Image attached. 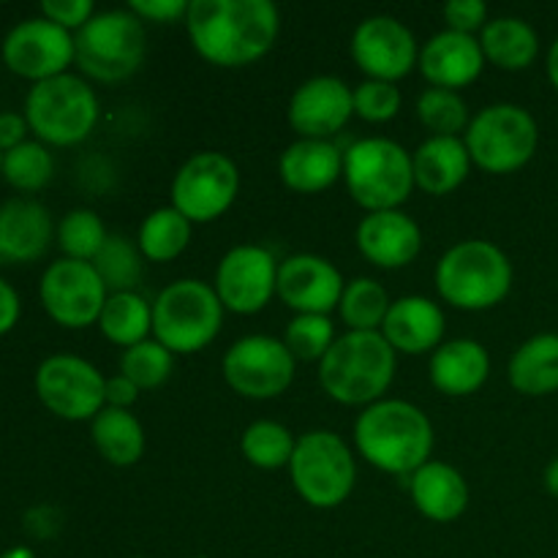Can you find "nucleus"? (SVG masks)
I'll list each match as a JSON object with an SVG mask.
<instances>
[{
  "instance_id": "79ce46f5",
  "label": "nucleus",
  "mask_w": 558,
  "mask_h": 558,
  "mask_svg": "<svg viewBox=\"0 0 558 558\" xmlns=\"http://www.w3.org/2000/svg\"><path fill=\"white\" fill-rule=\"evenodd\" d=\"M488 20V5L483 0H450L445 5L447 31L463 33V36H480Z\"/></svg>"
},
{
  "instance_id": "c756f323",
  "label": "nucleus",
  "mask_w": 558,
  "mask_h": 558,
  "mask_svg": "<svg viewBox=\"0 0 558 558\" xmlns=\"http://www.w3.org/2000/svg\"><path fill=\"white\" fill-rule=\"evenodd\" d=\"M90 436L98 456H101L109 466L129 469L134 466V463H140L142 456H145V428H142L140 417H136L131 409L104 407L101 412L90 420Z\"/></svg>"
},
{
  "instance_id": "9b49d317",
  "label": "nucleus",
  "mask_w": 558,
  "mask_h": 558,
  "mask_svg": "<svg viewBox=\"0 0 558 558\" xmlns=\"http://www.w3.org/2000/svg\"><path fill=\"white\" fill-rule=\"evenodd\" d=\"M38 401L65 423H85L107 407V376L80 354H49L33 376Z\"/></svg>"
},
{
  "instance_id": "4468645a",
  "label": "nucleus",
  "mask_w": 558,
  "mask_h": 558,
  "mask_svg": "<svg viewBox=\"0 0 558 558\" xmlns=\"http://www.w3.org/2000/svg\"><path fill=\"white\" fill-rule=\"evenodd\" d=\"M38 298L54 325L65 327V330H82V327L98 325L109 292L98 278L93 262L60 256L44 270Z\"/></svg>"
},
{
  "instance_id": "5fc2aeb1",
  "label": "nucleus",
  "mask_w": 558,
  "mask_h": 558,
  "mask_svg": "<svg viewBox=\"0 0 558 558\" xmlns=\"http://www.w3.org/2000/svg\"><path fill=\"white\" fill-rule=\"evenodd\" d=\"M191 558H207V556H191Z\"/></svg>"
},
{
  "instance_id": "ddd939ff",
  "label": "nucleus",
  "mask_w": 558,
  "mask_h": 558,
  "mask_svg": "<svg viewBox=\"0 0 558 558\" xmlns=\"http://www.w3.org/2000/svg\"><path fill=\"white\" fill-rule=\"evenodd\" d=\"M240 194V169L227 153H194L172 180V207L191 223H213L232 210Z\"/></svg>"
},
{
  "instance_id": "58836bf2",
  "label": "nucleus",
  "mask_w": 558,
  "mask_h": 558,
  "mask_svg": "<svg viewBox=\"0 0 558 558\" xmlns=\"http://www.w3.org/2000/svg\"><path fill=\"white\" fill-rule=\"evenodd\" d=\"M174 371V354L156 338L136 343L120 354V374L134 381L142 392L158 390L167 385Z\"/></svg>"
},
{
  "instance_id": "5701e85b",
  "label": "nucleus",
  "mask_w": 558,
  "mask_h": 558,
  "mask_svg": "<svg viewBox=\"0 0 558 558\" xmlns=\"http://www.w3.org/2000/svg\"><path fill=\"white\" fill-rule=\"evenodd\" d=\"M447 316L436 300L425 294H407L392 300L381 336L396 354H434L445 343Z\"/></svg>"
},
{
  "instance_id": "ea45409f",
  "label": "nucleus",
  "mask_w": 558,
  "mask_h": 558,
  "mask_svg": "<svg viewBox=\"0 0 558 558\" xmlns=\"http://www.w3.org/2000/svg\"><path fill=\"white\" fill-rule=\"evenodd\" d=\"M336 341V322L325 314H294L283 332V343L298 363H322Z\"/></svg>"
},
{
  "instance_id": "7ed1b4c3",
  "label": "nucleus",
  "mask_w": 558,
  "mask_h": 558,
  "mask_svg": "<svg viewBox=\"0 0 558 558\" xmlns=\"http://www.w3.org/2000/svg\"><path fill=\"white\" fill-rule=\"evenodd\" d=\"M398 354L381 332L347 330L319 363V385L343 407H371L381 401L396 379Z\"/></svg>"
},
{
  "instance_id": "4c0bfd02",
  "label": "nucleus",
  "mask_w": 558,
  "mask_h": 558,
  "mask_svg": "<svg viewBox=\"0 0 558 558\" xmlns=\"http://www.w3.org/2000/svg\"><path fill=\"white\" fill-rule=\"evenodd\" d=\"M417 118L430 136H461L466 134L472 114L461 93L428 87L417 98Z\"/></svg>"
},
{
  "instance_id": "39448f33",
  "label": "nucleus",
  "mask_w": 558,
  "mask_h": 558,
  "mask_svg": "<svg viewBox=\"0 0 558 558\" xmlns=\"http://www.w3.org/2000/svg\"><path fill=\"white\" fill-rule=\"evenodd\" d=\"M343 183L365 213L401 210L417 189L412 153L387 136L357 140L343 150Z\"/></svg>"
},
{
  "instance_id": "dca6fc26",
  "label": "nucleus",
  "mask_w": 558,
  "mask_h": 558,
  "mask_svg": "<svg viewBox=\"0 0 558 558\" xmlns=\"http://www.w3.org/2000/svg\"><path fill=\"white\" fill-rule=\"evenodd\" d=\"M281 262L265 245H234L221 256L216 267V289L223 311L238 316H254L270 305L278 289Z\"/></svg>"
},
{
  "instance_id": "3c124183",
  "label": "nucleus",
  "mask_w": 558,
  "mask_h": 558,
  "mask_svg": "<svg viewBox=\"0 0 558 558\" xmlns=\"http://www.w3.org/2000/svg\"><path fill=\"white\" fill-rule=\"evenodd\" d=\"M545 69H548V80H550V85H554L556 90H558V38H556L554 44H550L548 58H545Z\"/></svg>"
},
{
  "instance_id": "a18cd8bd",
  "label": "nucleus",
  "mask_w": 558,
  "mask_h": 558,
  "mask_svg": "<svg viewBox=\"0 0 558 558\" xmlns=\"http://www.w3.org/2000/svg\"><path fill=\"white\" fill-rule=\"evenodd\" d=\"M58 529H60L58 510H52V507H33V510H27L25 532L31 534V537L49 539L58 534Z\"/></svg>"
},
{
  "instance_id": "864d4df0",
  "label": "nucleus",
  "mask_w": 558,
  "mask_h": 558,
  "mask_svg": "<svg viewBox=\"0 0 558 558\" xmlns=\"http://www.w3.org/2000/svg\"><path fill=\"white\" fill-rule=\"evenodd\" d=\"M0 172H3V150H0Z\"/></svg>"
},
{
  "instance_id": "1a4fd4ad",
  "label": "nucleus",
  "mask_w": 558,
  "mask_h": 558,
  "mask_svg": "<svg viewBox=\"0 0 558 558\" xmlns=\"http://www.w3.org/2000/svg\"><path fill=\"white\" fill-rule=\"evenodd\" d=\"M289 480L300 499L314 510H336L347 505L357 485L352 447L336 430H308L294 445Z\"/></svg>"
},
{
  "instance_id": "cd10ccee",
  "label": "nucleus",
  "mask_w": 558,
  "mask_h": 558,
  "mask_svg": "<svg viewBox=\"0 0 558 558\" xmlns=\"http://www.w3.org/2000/svg\"><path fill=\"white\" fill-rule=\"evenodd\" d=\"M507 379L526 398H545L558 392V332H537L512 352Z\"/></svg>"
},
{
  "instance_id": "37998d69",
  "label": "nucleus",
  "mask_w": 558,
  "mask_h": 558,
  "mask_svg": "<svg viewBox=\"0 0 558 558\" xmlns=\"http://www.w3.org/2000/svg\"><path fill=\"white\" fill-rule=\"evenodd\" d=\"M41 16L65 27L69 33H76L96 16V5L93 0H44Z\"/></svg>"
},
{
  "instance_id": "8fccbe9b",
  "label": "nucleus",
  "mask_w": 558,
  "mask_h": 558,
  "mask_svg": "<svg viewBox=\"0 0 558 558\" xmlns=\"http://www.w3.org/2000/svg\"><path fill=\"white\" fill-rule=\"evenodd\" d=\"M543 483H545V490H548L554 499H558V458L545 466V474H543Z\"/></svg>"
},
{
  "instance_id": "6e6552de",
  "label": "nucleus",
  "mask_w": 558,
  "mask_h": 558,
  "mask_svg": "<svg viewBox=\"0 0 558 558\" xmlns=\"http://www.w3.org/2000/svg\"><path fill=\"white\" fill-rule=\"evenodd\" d=\"M22 114L38 142L47 147H74L93 134L101 107L90 82L69 71L31 85Z\"/></svg>"
},
{
  "instance_id": "a19ab883",
  "label": "nucleus",
  "mask_w": 558,
  "mask_h": 558,
  "mask_svg": "<svg viewBox=\"0 0 558 558\" xmlns=\"http://www.w3.org/2000/svg\"><path fill=\"white\" fill-rule=\"evenodd\" d=\"M403 107L398 85L379 80H363L354 87V114L365 123H390Z\"/></svg>"
},
{
  "instance_id": "7c9ffc66",
  "label": "nucleus",
  "mask_w": 558,
  "mask_h": 558,
  "mask_svg": "<svg viewBox=\"0 0 558 558\" xmlns=\"http://www.w3.org/2000/svg\"><path fill=\"white\" fill-rule=\"evenodd\" d=\"M98 330L109 343L125 352L150 338L153 303H147L140 292L109 294L101 316H98Z\"/></svg>"
},
{
  "instance_id": "4be33fe9",
  "label": "nucleus",
  "mask_w": 558,
  "mask_h": 558,
  "mask_svg": "<svg viewBox=\"0 0 558 558\" xmlns=\"http://www.w3.org/2000/svg\"><path fill=\"white\" fill-rule=\"evenodd\" d=\"M58 227L36 199L16 196L0 205V265H31L52 245Z\"/></svg>"
},
{
  "instance_id": "2eb2a0df",
  "label": "nucleus",
  "mask_w": 558,
  "mask_h": 558,
  "mask_svg": "<svg viewBox=\"0 0 558 558\" xmlns=\"http://www.w3.org/2000/svg\"><path fill=\"white\" fill-rule=\"evenodd\" d=\"M0 58L11 74L31 80L33 85L69 74L76 60L74 33L54 25L41 14L27 16L5 33L0 44Z\"/></svg>"
},
{
  "instance_id": "f3484780",
  "label": "nucleus",
  "mask_w": 558,
  "mask_h": 558,
  "mask_svg": "<svg viewBox=\"0 0 558 558\" xmlns=\"http://www.w3.org/2000/svg\"><path fill=\"white\" fill-rule=\"evenodd\" d=\"M354 65L365 74V80L392 82L412 74L420 60V44L412 27L390 14L365 16L352 33L349 44Z\"/></svg>"
},
{
  "instance_id": "6ab92c4d",
  "label": "nucleus",
  "mask_w": 558,
  "mask_h": 558,
  "mask_svg": "<svg viewBox=\"0 0 558 558\" xmlns=\"http://www.w3.org/2000/svg\"><path fill=\"white\" fill-rule=\"evenodd\" d=\"M347 289L341 270L319 254H292L278 265L276 294L294 314H325L338 311Z\"/></svg>"
},
{
  "instance_id": "e433bc0d",
  "label": "nucleus",
  "mask_w": 558,
  "mask_h": 558,
  "mask_svg": "<svg viewBox=\"0 0 558 558\" xmlns=\"http://www.w3.org/2000/svg\"><path fill=\"white\" fill-rule=\"evenodd\" d=\"M109 232L104 227L101 216L96 210H87V207H76L69 210L58 223V248L63 251L65 259L76 262H93L98 256V251L107 243Z\"/></svg>"
},
{
  "instance_id": "412c9836",
  "label": "nucleus",
  "mask_w": 558,
  "mask_h": 558,
  "mask_svg": "<svg viewBox=\"0 0 558 558\" xmlns=\"http://www.w3.org/2000/svg\"><path fill=\"white\" fill-rule=\"evenodd\" d=\"M485 54L477 36H463L456 31H441L420 47L417 69L430 87L461 90L480 80L485 71Z\"/></svg>"
},
{
  "instance_id": "473e14b6",
  "label": "nucleus",
  "mask_w": 558,
  "mask_h": 558,
  "mask_svg": "<svg viewBox=\"0 0 558 558\" xmlns=\"http://www.w3.org/2000/svg\"><path fill=\"white\" fill-rule=\"evenodd\" d=\"M392 300L376 278H352L338 303V316L352 332H379Z\"/></svg>"
},
{
  "instance_id": "423d86ee",
  "label": "nucleus",
  "mask_w": 558,
  "mask_h": 558,
  "mask_svg": "<svg viewBox=\"0 0 558 558\" xmlns=\"http://www.w3.org/2000/svg\"><path fill=\"white\" fill-rule=\"evenodd\" d=\"M76 69L93 82L118 85L134 76L147 58L145 22L129 9L96 11L82 31L74 33Z\"/></svg>"
},
{
  "instance_id": "6e6d98bb",
  "label": "nucleus",
  "mask_w": 558,
  "mask_h": 558,
  "mask_svg": "<svg viewBox=\"0 0 558 558\" xmlns=\"http://www.w3.org/2000/svg\"><path fill=\"white\" fill-rule=\"evenodd\" d=\"M131 558H145V556H131Z\"/></svg>"
},
{
  "instance_id": "f03ea898",
  "label": "nucleus",
  "mask_w": 558,
  "mask_h": 558,
  "mask_svg": "<svg viewBox=\"0 0 558 558\" xmlns=\"http://www.w3.org/2000/svg\"><path fill=\"white\" fill-rule=\"evenodd\" d=\"M434 423L414 403L381 398L354 420V447L374 469L412 477L434 456Z\"/></svg>"
},
{
  "instance_id": "bb28decb",
  "label": "nucleus",
  "mask_w": 558,
  "mask_h": 558,
  "mask_svg": "<svg viewBox=\"0 0 558 558\" xmlns=\"http://www.w3.org/2000/svg\"><path fill=\"white\" fill-rule=\"evenodd\" d=\"M414 183L430 196H447L466 183L472 172V156L461 136H428L412 153Z\"/></svg>"
},
{
  "instance_id": "20e7f679",
  "label": "nucleus",
  "mask_w": 558,
  "mask_h": 558,
  "mask_svg": "<svg viewBox=\"0 0 558 558\" xmlns=\"http://www.w3.org/2000/svg\"><path fill=\"white\" fill-rule=\"evenodd\" d=\"M512 262L490 240H461L436 262L434 283L439 298L458 311H490L512 289Z\"/></svg>"
},
{
  "instance_id": "a878e982",
  "label": "nucleus",
  "mask_w": 558,
  "mask_h": 558,
  "mask_svg": "<svg viewBox=\"0 0 558 558\" xmlns=\"http://www.w3.org/2000/svg\"><path fill=\"white\" fill-rule=\"evenodd\" d=\"M409 494L414 510L430 523L458 521L466 512L472 496L466 477L456 466L434 458L409 477Z\"/></svg>"
},
{
  "instance_id": "72a5a7b5",
  "label": "nucleus",
  "mask_w": 558,
  "mask_h": 558,
  "mask_svg": "<svg viewBox=\"0 0 558 558\" xmlns=\"http://www.w3.org/2000/svg\"><path fill=\"white\" fill-rule=\"evenodd\" d=\"M294 439L292 430L287 425L276 423V420H256L240 436V452L245 461L262 472H278V469H289V461L294 456Z\"/></svg>"
},
{
  "instance_id": "de8ad7c7",
  "label": "nucleus",
  "mask_w": 558,
  "mask_h": 558,
  "mask_svg": "<svg viewBox=\"0 0 558 558\" xmlns=\"http://www.w3.org/2000/svg\"><path fill=\"white\" fill-rule=\"evenodd\" d=\"M22 316V300L5 278H0V336L11 332Z\"/></svg>"
},
{
  "instance_id": "b1692460",
  "label": "nucleus",
  "mask_w": 558,
  "mask_h": 558,
  "mask_svg": "<svg viewBox=\"0 0 558 558\" xmlns=\"http://www.w3.org/2000/svg\"><path fill=\"white\" fill-rule=\"evenodd\" d=\"M278 178L294 194H322L343 178V150L332 140H298L278 158Z\"/></svg>"
},
{
  "instance_id": "603ef678",
  "label": "nucleus",
  "mask_w": 558,
  "mask_h": 558,
  "mask_svg": "<svg viewBox=\"0 0 558 558\" xmlns=\"http://www.w3.org/2000/svg\"><path fill=\"white\" fill-rule=\"evenodd\" d=\"M0 558H38L36 550L27 548V545H11V548H5Z\"/></svg>"
},
{
  "instance_id": "0eeeda50",
  "label": "nucleus",
  "mask_w": 558,
  "mask_h": 558,
  "mask_svg": "<svg viewBox=\"0 0 558 558\" xmlns=\"http://www.w3.org/2000/svg\"><path fill=\"white\" fill-rule=\"evenodd\" d=\"M223 305L213 283L180 278L153 300V338L178 354H196L210 347L223 325Z\"/></svg>"
},
{
  "instance_id": "393cba45",
  "label": "nucleus",
  "mask_w": 558,
  "mask_h": 558,
  "mask_svg": "<svg viewBox=\"0 0 558 558\" xmlns=\"http://www.w3.org/2000/svg\"><path fill=\"white\" fill-rule=\"evenodd\" d=\"M430 385L450 398H469L485 387L490 376V354L474 338L445 341L428 363Z\"/></svg>"
},
{
  "instance_id": "a211bd4d",
  "label": "nucleus",
  "mask_w": 558,
  "mask_h": 558,
  "mask_svg": "<svg viewBox=\"0 0 558 558\" xmlns=\"http://www.w3.org/2000/svg\"><path fill=\"white\" fill-rule=\"evenodd\" d=\"M287 118L300 140H332L354 118V87L341 76H311L289 98Z\"/></svg>"
},
{
  "instance_id": "c85d7f7f",
  "label": "nucleus",
  "mask_w": 558,
  "mask_h": 558,
  "mask_svg": "<svg viewBox=\"0 0 558 558\" xmlns=\"http://www.w3.org/2000/svg\"><path fill=\"white\" fill-rule=\"evenodd\" d=\"M485 63L501 71H526L539 58V36L521 16H494L480 31Z\"/></svg>"
},
{
  "instance_id": "c03bdc74",
  "label": "nucleus",
  "mask_w": 558,
  "mask_h": 558,
  "mask_svg": "<svg viewBox=\"0 0 558 558\" xmlns=\"http://www.w3.org/2000/svg\"><path fill=\"white\" fill-rule=\"evenodd\" d=\"M191 0H131L129 11L140 16L142 22L153 25H172V22H185Z\"/></svg>"
},
{
  "instance_id": "aec40b11",
  "label": "nucleus",
  "mask_w": 558,
  "mask_h": 558,
  "mask_svg": "<svg viewBox=\"0 0 558 558\" xmlns=\"http://www.w3.org/2000/svg\"><path fill=\"white\" fill-rule=\"evenodd\" d=\"M354 243L363 259L379 270H401L423 251V229L403 210L365 213L354 232Z\"/></svg>"
},
{
  "instance_id": "f257e3e1",
  "label": "nucleus",
  "mask_w": 558,
  "mask_h": 558,
  "mask_svg": "<svg viewBox=\"0 0 558 558\" xmlns=\"http://www.w3.org/2000/svg\"><path fill=\"white\" fill-rule=\"evenodd\" d=\"M185 31L202 60L245 69L276 47L281 14L270 0H191Z\"/></svg>"
},
{
  "instance_id": "49530a36",
  "label": "nucleus",
  "mask_w": 558,
  "mask_h": 558,
  "mask_svg": "<svg viewBox=\"0 0 558 558\" xmlns=\"http://www.w3.org/2000/svg\"><path fill=\"white\" fill-rule=\"evenodd\" d=\"M27 131H31V125H27L25 114L0 112V150L9 153L11 147L27 142Z\"/></svg>"
},
{
  "instance_id": "f704fd0d",
  "label": "nucleus",
  "mask_w": 558,
  "mask_h": 558,
  "mask_svg": "<svg viewBox=\"0 0 558 558\" xmlns=\"http://www.w3.org/2000/svg\"><path fill=\"white\" fill-rule=\"evenodd\" d=\"M0 178L11 189L22 191V194H36V191L47 189L54 178L52 153L38 140L22 142V145L3 153V172H0Z\"/></svg>"
},
{
  "instance_id": "f8f14e48",
  "label": "nucleus",
  "mask_w": 558,
  "mask_h": 558,
  "mask_svg": "<svg viewBox=\"0 0 558 558\" xmlns=\"http://www.w3.org/2000/svg\"><path fill=\"white\" fill-rule=\"evenodd\" d=\"M298 360L281 338L243 336L227 349L221 360V374L229 390L248 401H272L292 387Z\"/></svg>"
},
{
  "instance_id": "9d476101",
  "label": "nucleus",
  "mask_w": 558,
  "mask_h": 558,
  "mask_svg": "<svg viewBox=\"0 0 558 558\" xmlns=\"http://www.w3.org/2000/svg\"><path fill=\"white\" fill-rule=\"evenodd\" d=\"M463 142L474 167L488 174H512L537 153L539 125L521 104H490L474 114Z\"/></svg>"
},
{
  "instance_id": "2f4dec72",
  "label": "nucleus",
  "mask_w": 558,
  "mask_h": 558,
  "mask_svg": "<svg viewBox=\"0 0 558 558\" xmlns=\"http://www.w3.org/2000/svg\"><path fill=\"white\" fill-rule=\"evenodd\" d=\"M191 234H194V223L183 213L174 210L172 205L158 207V210L147 213L145 221L140 223L136 248L142 251L147 262L167 265L189 248Z\"/></svg>"
},
{
  "instance_id": "09e8293b",
  "label": "nucleus",
  "mask_w": 558,
  "mask_h": 558,
  "mask_svg": "<svg viewBox=\"0 0 558 558\" xmlns=\"http://www.w3.org/2000/svg\"><path fill=\"white\" fill-rule=\"evenodd\" d=\"M140 387L131 379H125L123 374L109 376L107 379V407L112 409H131L140 401Z\"/></svg>"
},
{
  "instance_id": "c9c22d12",
  "label": "nucleus",
  "mask_w": 558,
  "mask_h": 558,
  "mask_svg": "<svg viewBox=\"0 0 558 558\" xmlns=\"http://www.w3.org/2000/svg\"><path fill=\"white\" fill-rule=\"evenodd\" d=\"M142 259L145 256L134 243H129L120 234H109L104 248L93 259V267H96L98 278H101L109 294L136 292L142 281Z\"/></svg>"
}]
</instances>
